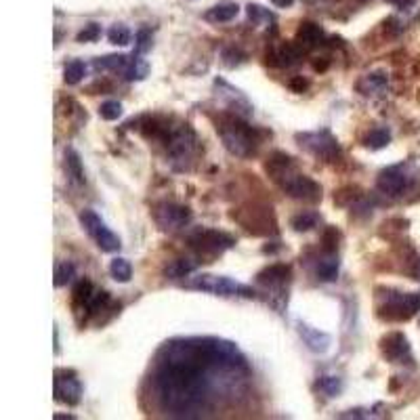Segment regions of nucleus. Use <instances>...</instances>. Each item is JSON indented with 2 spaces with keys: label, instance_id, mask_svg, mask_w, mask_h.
Returning <instances> with one entry per match:
<instances>
[{
  "label": "nucleus",
  "instance_id": "19",
  "mask_svg": "<svg viewBox=\"0 0 420 420\" xmlns=\"http://www.w3.org/2000/svg\"><path fill=\"white\" fill-rule=\"evenodd\" d=\"M317 223H319V215L311 212V210H303V212H298L290 219V227L298 233L311 231L313 227H317Z\"/></svg>",
  "mask_w": 420,
  "mask_h": 420
},
{
  "label": "nucleus",
  "instance_id": "9",
  "mask_svg": "<svg viewBox=\"0 0 420 420\" xmlns=\"http://www.w3.org/2000/svg\"><path fill=\"white\" fill-rule=\"evenodd\" d=\"M412 185V175L407 173V168L403 164H397V166H389L384 168L380 175H378V181H376V187L378 191L386 194V196H401L403 191H407Z\"/></svg>",
  "mask_w": 420,
  "mask_h": 420
},
{
  "label": "nucleus",
  "instance_id": "3",
  "mask_svg": "<svg viewBox=\"0 0 420 420\" xmlns=\"http://www.w3.org/2000/svg\"><path fill=\"white\" fill-rule=\"evenodd\" d=\"M290 198L294 200H303V202H319L321 200V187L319 183H315L311 177L300 175L294 171V166L290 171H286L277 181H275Z\"/></svg>",
  "mask_w": 420,
  "mask_h": 420
},
{
  "label": "nucleus",
  "instance_id": "14",
  "mask_svg": "<svg viewBox=\"0 0 420 420\" xmlns=\"http://www.w3.org/2000/svg\"><path fill=\"white\" fill-rule=\"evenodd\" d=\"M292 275V269L290 265H284V263H275V265H269L265 267L263 271H259L256 280L261 284H267V286H282L290 280Z\"/></svg>",
  "mask_w": 420,
  "mask_h": 420
},
{
  "label": "nucleus",
  "instance_id": "4",
  "mask_svg": "<svg viewBox=\"0 0 420 420\" xmlns=\"http://www.w3.org/2000/svg\"><path fill=\"white\" fill-rule=\"evenodd\" d=\"M416 311H420V294H403L386 290L384 305L378 309V317L389 321H403L410 319Z\"/></svg>",
  "mask_w": 420,
  "mask_h": 420
},
{
  "label": "nucleus",
  "instance_id": "2",
  "mask_svg": "<svg viewBox=\"0 0 420 420\" xmlns=\"http://www.w3.org/2000/svg\"><path fill=\"white\" fill-rule=\"evenodd\" d=\"M225 147L240 158H246L250 154L256 152L261 139L256 135V131L252 126H248L246 122H242L238 116L236 118H225L221 126H217Z\"/></svg>",
  "mask_w": 420,
  "mask_h": 420
},
{
  "label": "nucleus",
  "instance_id": "33",
  "mask_svg": "<svg viewBox=\"0 0 420 420\" xmlns=\"http://www.w3.org/2000/svg\"><path fill=\"white\" fill-rule=\"evenodd\" d=\"M99 116L103 118V120H118L120 116H122V103H118V101H106V103H101V108H99Z\"/></svg>",
  "mask_w": 420,
  "mask_h": 420
},
{
  "label": "nucleus",
  "instance_id": "12",
  "mask_svg": "<svg viewBox=\"0 0 420 420\" xmlns=\"http://www.w3.org/2000/svg\"><path fill=\"white\" fill-rule=\"evenodd\" d=\"M380 351L389 361H403L410 357V342L401 332H391L380 340Z\"/></svg>",
  "mask_w": 420,
  "mask_h": 420
},
{
  "label": "nucleus",
  "instance_id": "7",
  "mask_svg": "<svg viewBox=\"0 0 420 420\" xmlns=\"http://www.w3.org/2000/svg\"><path fill=\"white\" fill-rule=\"evenodd\" d=\"M80 223L87 229V233L95 240V244L103 252H116L120 250V238L106 225V221L95 212V210H82L80 212Z\"/></svg>",
  "mask_w": 420,
  "mask_h": 420
},
{
  "label": "nucleus",
  "instance_id": "8",
  "mask_svg": "<svg viewBox=\"0 0 420 420\" xmlns=\"http://www.w3.org/2000/svg\"><path fill=\"white\" fill-rule=\"evenodd\" d=\"M189 244L204 254H221L236 246V238L217 229H200L189 238Z\"/></svg>",
  "mask_w": 420,
  "mask_h": 420
},
{
  "label": "nucleus",
  "instance_id": "15",
  "mask_svg": "<svg viewBox=\"0 0 420 420\" xmlns=\"http://www.w3.org/2000/svg\"><path fill=\"white\" fill-rule=\"evenodd\" d=\"M238 13H240V7L236 3H223V5L208 9L204 13V20L210 24H227V22H233L238 17Z\"/></svg>",
  "mask_w": 420,
  "mask_h": 420
},
{
  "label": "nucleus",
  "instance_id": "24",
  "mask_svg": "<svg viewBox=\"0 0 420 420\" xmlns=\"http://www.w3.org/2000/svg\"><path fill=\"white\" fill-rule=\"evenodd\" d=\"M66 168L72 175V179L76 183H85V171H82V160L78 156L76 150H68L66 152Z\"/></svg>",
  "mask_w": 420,
  "mask_h": 420
},
{
  "label": "nucleus",
  "instance_id": "42",
  "mask_svg": "<svg viewBox=\"0 0 420 420\" xmlns=\"http://www.w3.org/2000/svg\"><path fill=\"white\" fill-rule=\"evenodd\" d=\"M416 280H420V259H418V263H416Z\"/></svg>",
  "mask_w": 420,
  "mask_h": 420
},
{
  "label": "nucleus",
  "instance_id": "10",
  "mask_svg": "<svg viewBox=\"0 0 420 420\" xmlns=\"http://www.w3.org/2000/svg\"><path fill=\"white\" fill-rule=\"evenodd\" d=\"M154 219L162 229H181L191 221V210L181 204L162 202L154 208Z\"/></svg>",
  "mask_w": 420,
  "mask_h": 420
},
{
  "label": "nucleus",
  "instance_id": "5",
  "mask_svg": "<svg viewBox=\"0 0 420 420\" xmlns=\"http://www.w3.org/2000/svg\"><path fill=\"white\" fill-rule=\"evenodd\" d=\"M189 288L202 290V292H210L217 296H254V290H250L244 284H238L236 280H229L225 275H198L196 280H191L187 284Z\"/></svg>",
  "mask_w": 420,
  "mask_h": 420
},
{
  "label": "nucleus",
  "instance_id": "30",
  "mask_svg": "<svg viewBox=\"0 0 420 420\" xmlns=\"http://www.w3.org/2000/svg\"><path fill=\"white\" fill-rule=\"evenodd\" d=\"M93 292H95L93 284H91L89 280H80V282L76 284V288H74V300H76V305L85 307V305L89 303V298L93 296Z\"/></svg>",
  "mask_w": 420,
  "mask_h": 420
},
{
  "label": "nucleus",
  "instance_id": "17",
  "mask_svg": "<svg viewBox=\"0 0 420 420\" xmlns=\"http://www.w3.org/2000/svg\"><path fill=\"white\" fill-rule=\"evenodd\" d=\"M321 38H324V30L317 24H313V22L300 24V28L296 32V41L300 45H305V47H315V45H319Z\"/></svg>",
  "mask_w": 420,
  "mask_h": 420
},
{
  "label": "nucleus",
  "instance_id": "36",
  "mask_svg": "<svg viewBox=\"0 0 420 420\" xmlns=\"http://www.w3.org/2000/svg\"><path fill=\"white\" fill-rule=\"evenodd\" d=\"M99 36H101V26L89 24V26H85L82 32H78L76 41L78 43H95V41H99Z\"/></svg>",
  "mask_w": 420,
  "mask_h": 420
},
{
  "label": "nucleus",
  "instance_id": "35",
  "mask_svg": "<svg viewBox=\"0 0 420 420\" xmlns=\"http://www.w3.org/2000/svg\"><path fill=\"white\" fill-rule=\"evenodd\" d=\"M338 238H340L338 229H336V227H328V229L324 231V236H321V246H324V250H326V252H336V248H338Z\"/></svg>",
  "mask_w": 420,
  "mask_h": 420
},
{
  "label": "nucleus",
  "instance_id": "21",
  "mask_svg": "<svg viewBox=\"0 0 420 420\" xmlns=\"http://www.w3.org/2000/svg\"><path fill=\"white\" fill-rule=\"evenodd\" d=\"M147 72H150L147 61L133 53V57H131V61H129V66H126V70L122 74H124L126 80H143L147 76Z\"/></svg>",
  "mask_w": 420,
  "mask_h": 420
},
{
  "label": "nucleus",
  "instance_id": "37",
  "mask_svg": "<svg viewBox=\"0 0 420 420\" xmlns=\"http://www.w3.org/2000/svg\"><path fill=\"white\" fill-rule=\"evenodd\" d=\"M298 57H300V51H298L296 47H292V45L284 47V49L277 53L280 66H292V64H296V59H298Z\"/></svg>",
  "mask_w": 420,
  "mask_h": 420
},
{
  "label": "nucleus",
  "instance_id": "13",
  "mask_svg": "<svg viewBox=\"0 0 420 420\" xmlns=\"http://www.w3.org/2000/svg\"><path fill=\"white\" fill-rule=\"evenodd\" d=\"M298 332H300L303 342L307 345L309 351H313V353H326L330 349V342H332L330 334H326V332H321L317 328H311L307 324H298Z\"/></svg>",
  "mask_w": 420,
  "mask_h": 420
},
{
  "label": "nucleus",
  "instance_id": "18",
  "mask_svg": "<svg viewBox=\"0 0 420 420\" xmlns=\"http://www.w3.org/2000/svg\"><path fill=\"white\" fill-rule=\"evenodd\" d=\"M196 269H198L196 261H191V259H177V261H173L164 269V275L171 277V280H181V277H187L189 273H194Z\"/></svg>",
  "mask_w": 420,
  "mask_h": 420
},
{
  "label": "nucleus",
  "instance_id": "26",
  "mask_svg": "<svg viewBox=\"0 0 420 420\" xmlns=\"http://www.w3.org/2000/svg\"><path fill=\"white\" fill-rule=\"evenodd\" d=\"M85 74H87L85 61L74 59V61H70V64L66 66V70H64V80H66V85H78V82L85 78Z\"/></svg>",
  "mask_w": 420,
  "mask_h": 420
},
{
  "label": "nucleus",
  "instance_id": "41",
  "mask_svg": "<svg viewBox=\"0 0 420 420\" xmlns=\"http://www.w3.org/2000/svg\"><path fill=\"white\" fill-rule=\"evenodd\" d=\"M55 418H57V420H66V418H68V420H72L74 416H72V414H55Z\"/></svg>",
  "mask_w": 420,
  "mask_h": 420
},
{
  "label": "nucleus",
  "instance_id": "27",
  "mask_svg": "<svg viewBox=\"0 0 420 420\" xmlns=\"http://www.w3.org/2000/svg\"><path fill=\"white\" fill-rule=\"evenodd\" d=\"M317 389H319L324 395H328V397H336V395L345 389V382H342V378H338V376H324V378H319Z\"/></svg>",
  "mask_w": 420,
  "mask_h": 420
},
{
  "label": "nucleus",
  "instance_id": "38",
  "mask_svg": "<svg viewBox=\"0 0 420 420\" xmlns=\"http://www.w3.org/2000/svg\"><path fill=\"white\" fill-rule=\"evenodd\" d=\"M223 59H225V66H227V68H236V66H240V64L246 59V55L240 53L238 49H225V51H223Z\"/></svg>",
  "mask_w": 420,
  "mask_h": 420
},
{
  "label": "nucleus",
  "instance_id": "40",
  "mask_svg": "<svg viewBox=\"0 0 420 420\" xmlns=\"http://www.w3.org/2000/svg\"><path fill=\"white\" fill-rule=\"evenodd\" d=\"M271 3H273L275 7H280V9H288V7L294 5V0H271Z\"/></svg>",
  "mask_w": 420,
  "mask_h": 420
},
{
  "label": "nucleus",
  "instance_id": "32",
  "mask_svg": "<svg viewBox=\"0 0 420 420\" xmlns=\"http://www.w3.org/2000/svg\"><path fill=\"white\" fill-rule=\"evenodd\" d=\"M108 303H110V294H108L106 290H95L93 296L89 298V303H87L82 309H87L89 313H97V311H101Z\"/></svg>",
  "mask_w": 420,
  "mask_h": 420
},
{
  "label": "nucleus",
  "instance_id": "6",
  "mask_svg": "<svg viewBox=\"0 0 420 420\" xmlns=\"http://www.w3.org/2000/svg\"><path fill=\"white\" fill-rule=\"evenodd\" d=\"M296 141L303 150L313 154L317 160L332 162L340 156V145L332 137L330 131H315V133H298Z\"/></svg>",
  "mask_w": 420,
  "mask_h": 420
},
{
  "label": "nucleus",
  "instance_id": "28",
  "mask_svg": "<svg viewBox=\"0 0 420 420\" xmlns=\"http://www.w3.org/2000/svg\"><path fill=\"white\" fill-rule=\"evenodd\" d=\"M108 38H110V43H112V45L126 47V45H131V38H133V34H131V30H129L126 26H122V24H116V26H112V28L108 30Z\"/></svg>",
  "mask_w": 420,
  "mask_h": 420
},
{
  "label": "nucleus",
  "instance_id": "22",
  "mask_svg": "<svg viewBox=\"0 0 420 420\" xmlns=\"http://www.w3.org/2000/svg\"><path fill=\"white\" fill-rule=\"evenodd\" d=\"M129 57L126 55H108V57H99L95 59V68L97 70H114V72H124L129 66Z\"/></svg>",
  "mask_w": 420,
  "mask_h": 420
},
{
  "label": "nucleus",
  "instance_id": "11",
  "mask_svg": "<svg viewBox=\"0 0 420 420\" xmlns=\"http://www.w3.org/2000/svg\"><path fill=\"white\" fill-rule=\"evenodd\" d=\"M80 395H82V384L78 378H74L72 372H57L55 374V399L57 401H64L68 405H76L80 401Z\"/></svg>",
  "mask_w": 420,
  "mask_h": 420
},
{
  "label": "nucleus",
  "instance_id": "20",
  "mask_svg": "<svg viewBox=\"0 0 420 420\" xmlns=\"http://www.w3.org/2000/svg\"><path fill=\"white\" fill-rule=\"evenodd\" d=\"M317 277L321 282H334L338 277V259L332 256V252L317 263Z\"/></svg>",
  "mask_w": 420,
  "mask_h": 420
},
{
  "label": "nucleus",
  "instance_id": "34",
  "mask_svg": "<svg viewBox=\"0 0 420 420\" xmlns=\"http://www.w3.org/2000/svg\"><path fill=\"white\" fill-rule=\"evenodd\" d=\"M150 49H152V32L143 28L135 36V55H145Z\"/></svg>",
  "mask_w": 420,
  "mask_h": 420
},
{
  "label": "nucleus",
  "instance_id": "31",
  "mask_svg": "<svg viewBox=\"0 0 420 420\" xmlns=\"http://www.w3.org/2000/svg\"><path fill=\"white\" fill-rule=\"evenodd\" d=\"M246 9H248L250 22L256 24V26H263V24H271V22H273V15H271L267 9H263L261 5H248Z\"/></svg>",
  "mask_w": 420,
  "mask_h": 420
},
{
  "label": "nucleus",
  "instance_id": "39",
  "mask_svg": "<svg viewBox=\"0 0 420 420\" xmlns=\"http://www.w3.org/2000/svg\"><path fill=\"white\" fill-rule=\"evenodd\" d=\"M288 87H290L292 93H303V91H307L309 80H305L303 76H296V78H292V80L288 82Z\"/></svg>",
  "mask_w": 420,
  "mask_h": 420
},
{
  "label": "nucleus",
  "instance_id": "25",
  "mask_svg": "<svg viewBox=\"0 0 420 420\" xmlns=\"http://www.w3.org/2000/svg\"><path fill=\"white\" fill-rule=\"evenodd\" d=\"M110 273H112V277H114L116 282L126 284V282H131V277H133V267H131V263H129L126 259H114V261L110 263Z\"/></svg>",
  "mask_w": 420,
  "mask_h": 420
},
{
  "label": "nucleus",
  "instance_id": "1",
  "mask_svg": "<svg viewBox=\"0 0 420 420\" xmlns=\"http://www.w3.org/2000/svg\"><path fill=\"white\" fill-rule=\"evenodd\" d=\"M206 368L158 363L156 393L160 405L175 416H196L202 412L208 397Z\"/></svg>",
  "mask_w": 420,
  "mask_h": 420
},
{
  "label": "nucleus",
  "instance_id": "16",
  "mask_svg": "<svg viewBox=\"0 0 420 420\" xmlns=\"http://www.w3.org/2000/svg\"><path fill=\"white\" fill-rule=\"evenodd\" d=\"M386 82H389V78H386L384 72H374V74L363 76L357 82V91L361 95H376V93H380V91L386 89Z\"/></svg>",
  "mask_w": 420,
  "mask_h": 420
},
{
  "label": "nucleus",
  "instance_id": "23",
  "mask_svg": "<svg viewBox=\"0 0 420 420\" xmlns=\"http://www.w3.org/2000/svg\"><path fill=\"white\" fill-rule=\"evenodd\" d=\"M389 141H391L389 129H374V131H370V133L365 135L363 145H365L368 150H382V147L389 145Z\"/></svg>",
  "mask_w": 420,
  "mask_h": 420
},
{
  "label": "nucleus",
  "instance_id": "29",
  "mask_svg": "<svg viewBox=\"0 0 420 420\" xmlns=\"http://www.w3.org/2000/svg\"><path fill=\"white\" fill-rule=\"evenodd\" d=\"M76 277V267L72 265V263H59L57 267H55V286L57 288H61V286H68L72 280Z\"/></svg>",
  "mask_w": 420,
  "mask_h": 420
}]
</instances>
